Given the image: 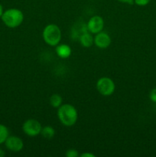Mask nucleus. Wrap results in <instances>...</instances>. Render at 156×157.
<instances>
[{"instance_id":"6","label":"nucleus","mask_w":156,"mask_h":157,"mask_svg":"<svg viewBox=\"0 0 156 157\" xmlns=\"http://www.w3.org/2000/svg\"><path fill=\"white\" fill-rule=\"evenodd\" d=\"M87 31L91 34H97L102 32L104 28V20L99 15H94L89 19L87 25Z\"/></svg>"},{"instance_id":"16","label":"nucleus","mask_w":156,"mask_h":157,"mask_svg":"<svg viewBox=\"0 0 156 157\" xmlns=\"http://www.w3.org/2000/svg\"><path fill=\"white\" fill-rule=\"evenodd\" d=\"M149 99L152 102L156 103V88H153L149 93Z\"/></svg>"},{"instance_id":"7","label":"nucleus","mask_w":156,"mask_h":157,"mask_svg":"<svg viewBox=\"0 0 156 157\" xmlns=\"http://www.w3.org/2000/svg\"><path fill=\"white\" fill-rule=\"evenodd\" d=\"M6 148L10 151L14 153H18L20 152L24 147V143L20 137L16 136H9L6 139Z\"/></svg>"},{"instance_id":"5","label":"nucleus","mask_w":156,"mask_h":157,"mask_svg":"<svg viewBox=\"0 0 156 157\" xmlns=\"http://www.w3.org/2000/svg\"><path fill=\"white\" fill-rule=\"evenodd\" d=\"M24 133L28 136H36L41 134L42 126L41 123L35 119H28L24 121L22 125Z\"/></svg>"},{"instance_id":"20","label":"nucleus","mask_w":156,"mask_h":157,"mask_svg":"<svg viewBox=\"0 0 156 157\" xmlns=\"http://www.w3.org/2000/svg\"><path fill=\"white\" fill-rule=\"evenodd\" d=\"M4 155H5V153L1 150V149H0V157H2Z\"/></svg>"},{"instance_id":"1","label":"nucleus","mask_w":156,"mask_h":157,"mask_svg":"<svg viewBox=\"0 0 156 157\" xmlns=\"http://www.w3.org/2000/svg\"><path fill=\"white\" fill-rule=\"evenodd\" d=\"M58 117L63 125L65 127H72L77 121V110L71 104H62L58 108Z\"/></svg>"},{"instance_id":"12","label":"nucleus","mask_w":156,"mask_h":157,"mask_svg":"<svg viewBox=\"0 0 156 157\" xmlns=\"http://www.w3.org/2000/svg\"><path fill=\"white\" fill-rule=\"evenodd\" d=\"M63 99L61 96L58 94H54L50 96V104L51 107H54V108H58L62 105Z\"/></svg>"},{"instance_id":"8","label":"nucleus","mask_w":156,"mask_h":157,"mask_svg":"<svg viewBox=\"0 0 156 157\" xmlns=\"http://www.w3.org/2000/svg\"><path fill=\"white\" fill-rule=\"evenodd\" d=\"M94 44L99 48L106 49L111 44V38L108 33L102 31L95 35Z\"/></svg>"},{"instance_id":"13","label":"nucleus","mask_w":156,"mask_h":157,"mask_svg":"<svg viewBox=\"0 0 156 157\" xmlns=\"http://www.w3.org/2000/svg\"><path fill=\"white\" fill-rule=\"evenodd\" d=\"M8 136H9V130L6 126L0 124V144L6 142Z\"/></svg>"},{"instance_id":"15","label":"nucleus","mask_w":156,"mask_h":157,"mask_svg":"<svg viewBox=\"0 0 156 157\" xmlns=\"http://www.w3.org/2000/svg\"><path fill=\"white\" fill-rule=\"evenodd\" d=\"M151 2V0H134V4L139 6H145Z\"/></svg>"},{"instance_id":"17","label":"nucleus","mask_w":156,"mask_h":157,"mask_svg":"<svg viewBox=\"0 0 156 157\" xmlns=\"http://www.w3.org/2000/svg\"><path fill=\"white\" fill-rule=\"evenodd\" d=\"M80 157H95V155L91 153H88V152H86V153H82L81 155H80Z\"/></svg>"},{"instance_id":"9","label":"nucleus","mask_w":156,"mask_h":157,"mask_svg":"<svg viewBox=\"0 0 156 157\" xmlns=\"http://www.w3.org/2000/svg\"><path fill=\"white\" fill-rule=\"evenodd\" d=\"M55 52H56L57 55L59 58H63V59H66V58H68L71 55L72 49L70 48V46L68 45V44H58L56 46Z\"/></svg>"},{"instance_id":"19","label":"nucleus","mask_w":156,"mask_h":157,"mask_svg":"<svg viewBox=\"0 0 156 157\" xmlns=\"http://www.w3.org/2000/svg\"><path fill=\"white\" fill-rule=\"evenodd\" d=\"M3 12H4V11H3V7H2V6L0 4V18H1Z\"/></svg>"},{"instance_id":"2","label":"nucleus","mask_w":156,"mask_h":157,"mask_svg":"<svg viewBox=\"0 0 156 157\" xmlns=\"http://www.w3.org/2000/svg\"><path fill=\"white\" fill-rule=\"evenodd\" d=\"M1 18L3 23L7 27L15 29L21 25V23L23 22L24 14L20 9L12 8L5 11Z\"/></svg>"},{"instance_id":"3","label":"nucleus","mask_w":156,"mask_h":157,"mask_svg":"<svg viewBox=\"0 0 156 157\" xmlns=\"http://www.w3.org/2000/svg\"><path fill=\"white\" fill-rule=\"evenodd\" d=\"M43 39L49 46L56 47L61 40V31L57 25L49 24L43 30Z\"/></svg>"},{"instance_id":"14","label":"nucleus","mask_w":156,"mask_h":157,"mask_svg":"<svg viewBox=\"0 0 156 157\" xmlns=\"http://www.w3.org/2000/svg\"><path fill=\"white\" fill-rule=\"evenodd\" d=\"M66 156L67 157H78L80 156L79 153L76 149H69L67 152H66Z\"/></svg>"},{"instance_id":"10","label":"nucleus","mask_w":156,"mask_h":157,"mask_svg":"<svg viewBox=\"0 0 156 157\" xmlns=\"http://www.w3.org/2000/svg\"><path fill=\"white\" fill-rule=\"evenodd\" d=\"M80 43L84 48H90L94 44V37L89 32H85L80 36Z\"/></svg>"},{"instance_id":"4","label":"nucleus","mask_w":156,"mask_h":157,"mask_svg":"<svg viewBox=\"0 0 156 157\" xmlns=\"http://www.w3.org/2000/svg\"><path fill=\"white\" fill-rule=\"evenodd\" d=\"M116 85L111 78L108 77L100 78L96 82V90L102 96L108 97L113 94L115 91Z\"/></svg>"},{"instance_id":"18","label":"nucleus","mask_w":156,"mask_h":157,"mask_svg":"<svg viewBox=\"0 0 156 157\" xmlns=\"http://www.w3.org/2000/svg\"><path fill=\"white\" fill-rule=\"evenodd\" d=\"M119 2L122 3H125V4L128 5H133L134 4V0H118Z\"/></svg>"},{"instance_id":"11","label":"nucleus","mask_w":156,"mask_h":157,"mask_svg":"<svg viewBox=\"0 0 156 157\" xmlns=\"http://www.w3.org/2000/svg\"><path fill=\"white\" fill-rule=\"evenodd\" d=\"M41 134L46 140H51L55 135V130L51 126H46L42 127Z\"/></svg>"}]
</instances>
